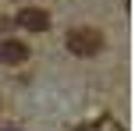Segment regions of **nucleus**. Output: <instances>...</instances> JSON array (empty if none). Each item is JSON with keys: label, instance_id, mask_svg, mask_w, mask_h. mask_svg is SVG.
<instances>
[{"label": "nucleus", "instance_id": "obj_1", "mask_svg": "<svg viewBox=\"0 0 135 131\" xmlns=\"http://www.w3.org/2000/svg\"><path fill=\"white\" fill-rule=\"evenodd\" d=\"M64 43H68V53H75V57H96L103 50V32L82 25V28H71Z\"/></svg>", "mask_w": 135, "mask_h": 131}, {"label": "nucleus", "instance_id": "obj_2", "mask_svg": "<svg viewBox=\"0 0 135 131\" xmlns=\"http://www.w3.org/2000/svg\"><path fill=\"white\" fill-rule=\"evenodd\" d=\"M18 25L28 28V32H46L50 28V14L39 11V7H21L18 11Z\"/></svg>", "mask_w": 135, "mask_h": 131}, {"label": "nucleus", "instance_id": "obj_3", "mask_svg": "<svg viewBox=\"0 0 135 131\" xmlns=\"http://www.w3.org/2000/svg\"><path fill=\"white\" fill-rule=\"evenodd\" d=\"M0 60H4L7 67H18V64L28 60V46L18 43V39H4L0 43Z\"/></svg>", "mask_w": 135, "mask_h": 131}, {"label": "nucleus", "instance_id": "obj_4", "mask_svg": "<svg viewBox=\"0 0 135 131\" xmlns=\"http://www.w3.org/2000/svg\"><path fill=\"white\" fill-rule=\"evenodd\" d=\"M4 28H11V21H7V18H0V32H4Z\"/></svg>", "mask_w": 135, "mask_h": 131}]
</instances>
